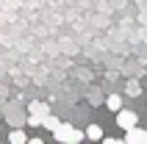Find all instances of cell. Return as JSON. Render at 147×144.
I'll list each match as a JSON object with an SVG mask.
<instances>
[{"mask_svg": "<svg viewBox=\"0 0 147 144\" xmlns=\"http://www.w3.org/2000/svg\"><path fill=\"white\" fill-rule=\"evenodd\" d=\"M53 139L56 141H61V144H78V141H83V130H78V128H72V125H58L56 130H53Z\"/></svg>", "mask_w": 147, "mask_h": 144, "instance_id": "6da1fadb", "label": "cell"}, {"mask_svg": "<svg viewBox=\"0 0 147 144\" xmlns=\"http://www.w3.org/2000/svg\"><path fill=\"white\" fill-rule=\"evenodd\" d=\"M133 125H139V114L128 111V108H119V111H117V128L128 130V128H133Z\"/></svg>", "mask_w": 147, "mask_h": 144, "instance_id": "7a4b0ae2", "label": "cell"}, {"mask_svg": "<svg viewBox=\"0 0 147 144\" xmlns=\"http://www.w3.org/2000/svg\"><path fill=\"white\" fill-rule=\"evenodd\" d=\"M122 141H128V144H147V130H142L139 125H133V128L125 130Z\"/></svg>", "mask_w": 147, "mask_h": 144, "instance_id": "3957f363", "label": "cell"}, {"mask_svg": "<svg viewBox=\"0 0 147 144\" xmlns=\"http://www.w3.org/2000/svg\"><path fill=\"white\" fill-rule=\"evenodd\" d=\"M106 108L117 114L119 108H122V97H119V94H108V97H106Z\"/></svg>", "mask_w": 147, "mask_h": 144, "instance_id": "277c9868", "label": "cell"}, {"mask_svg": "<svg viewBox=\"0 0 147 144\" xmlns=\"http://www.w3.org/2000/svg\"><path fill=\"white\" fill-rule=\"evenodd\" d=\"M83 136L92 139V141H100V139H103V128H100V125H89V128L83 130Z\"/></svg>", "mask_w": 147, "mask_h": 144, "instance_id": "5b68a950", "label": "cell"}, {"mask_svg": "<svg viewBox=\"0 0 147 144\" xmlns=\"http://www.w3.org/2000/svg\"><path fill=\"white\" fill-rule=\"evenodd\" d=\"M8 141H11V144H25V141H28V133L20 130V128H14L11 133H8Z\"/></svg>", "mask_w": 147, "mask_h": 144, "instance_id": "8992f818", "label": "cell"}, {"mask_svg": "<svg viewBox=\"0 0 147 144\" xmlns=\"http://www.w3.org/2000/svg\"><path fill=\"white\" fill-rule=\"evenodd\" d=\"M125 94L128 97H139L142 94V83L139 80H128V83H125Z\"/></svg>", "mask_w": 147, "mask_h": 144, "instance_id": "52a82bcc", "label": "cell"}, {"mask_svg": "<svg viewBox=\"0 0 147 144\" xmlns=\"http://www.w3.org/2000/svg\"><path fill=\"white\" fill-rule=\"evenodd\" d=\"M58 125H61V119H56L53 114H47V116H42V128H45V130H50V133H53V130H56Z\"/></svg>", "mask_w": 147, "mask_h": 144, "instance_id": "ba28073f", "label": "cell"}, {"mask_svg": "<svg viewBox=\"0 0 147 144\" xmlns=\"http://www.w3.org/2000/svg\"><path fill=\"white\" fill-rule=\"evenodd\" d=\"M28 114H36V116H47V114H50V108H47L45 103H31V105H28Z\"/></svg>", "mask_w": 147, "mask_h": 144, "instance_id": "9c48e42d", "label": "cell"}, {"mask_svg": "<svg viewBox=\"0 0 147 144\" xmlns=\"http://www.w3.org/2000/svg\"><path fill=\"white\" fill-rule=\"evenodd\" d=\"M28 125H31V128H42V116H36V114H28Z\"/></svg>", "mask_w": 147, "mask_h": 144, "instance_id": "30bf717a", "label": "cell"}]
</instances>
